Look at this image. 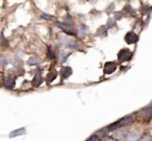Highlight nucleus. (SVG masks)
Instances as JSON below:
<instances>
[{
	"label": "nucleus",
	"instance_id": "obj_7",
	"mask_svg": "<svg viewBox=\"0 0 152 141\" xmlns=\"http://www.w3.org/2000/svg\"><path fill=\"white\" fill-rule=\"evenodd\" d=\"M137 138H139V134H137V132H134V133L132 132V133H130V134H129L127 140H128V141H135Z\"/></svg>",
	"mask_w": 152,
	"mask_h": 141
},
{
	"label": "nucleus",
	"instance_id": "obj_11",
	"mask_svg": "<svg viewBox=\"0 0 152 141\" xmlns=\"http://www.w3.org/2000/svg\"><path fill=\"white\" fill-rule=\"evenodd\" d=\"M87 141H99V137H98L97 135H93V136L90 137Z\"/></svg>",
	"mask_w": 152,
	"mask_h": 141
},
{
	"label": "nucleus",
	"instance_id": "obj_9",
	"mask_svg": "<svg viewBox=\"0 0 152 141\" xmlns=\"http://www.w3.org/2000/svg\"><path fill=\"white\" fill-rule=\"evenodd\" d=\"M23 133H25V130H24V128H20V130H18V131H14V132H12V134L10 135V136L14 137V136H16V135H21V134H23Z\"/></svg>",
	"mask_w": 152,
	"mask_h": 141
},
{
	"label": "nucleus",
	"instance_id": "obj_3",
	"mask_svg": "<svg viewBox=\"0 0 152 141\" xmlns=\"http://www.w3.org/2000/svg\"><path fill=\"white\" fill-rule=\"evenodd\" d=\"M116 69H117V65L114 62H107V63H105V65H104L103 71L105 74H110L116 71Z\"/></svg>",
	"mask_w": 152,
	"mask_h": 141
},
{
	"label": "nucleus",
	"instance_id": "obj_8",
	"mask_svg": "<svg viewBox=\"0 0 152 141\" xmlns=\"http://www.w3.org/2000/svg\"><path fill=\"white\" fill-rule=\"evenodd\" d=\"M42 83V78H41V76H40V74H37L36 75V78H34V86H39V85Z\"/></svg>",
	"mask_w": 152,
	"mask_h": 141
},
{
	"label": "nucleus",
	"instance_id": "obj_4",
	"mask_svg": "<svg viewBox=\"0 0 152 141\" xmlns=\"http://www.w3.org/2000/svg\"><path fill=\"white\" fill-rule=\"evenodd\" d=\"M125 40H126V42L128 43V44H133V43L137 42V40H139V37H137L134 32H127L126 36H125Z\"/></svg>",
	"mask_w": 152,
	"mask_h": 141
},
{
	"label": "nucleus",
	"instance_id": "obj_5",
	"mask_svg": "<svg viewBox=\"0 0 152 141\" xmlns=\"http://www.w3.org/2000/svg\"><path fill=\"white\" fill-rule=\"evenodd\" d=\"M4 85H5V87H7V88H9V89L13 88V87L15 86V80L10 76V78H7V80H4Z\"/></svg>",
	"mask_w": 152,
	"mask_h": 141
},
{
	"label": "nucleus",
	"instance_id": "obj_2",
	"mask_svg": "<svg viewBox=\"0 0 152 141\" xmlns=\"http://www.w3.org/2000/svg\"><path fill=\"white\" fill-rule=\"evenodd\" d=\"M118 59L120 62L128 61V60L131 59V52L128 49H122V50L118 53Z\"/></svg>",
	"mask_w": 152,
	"mask_h": 141
},
{
	"label": "nucleus",
	"instance_id": "obj_12",
	"mask_svg": "<svg viewBox=\"0 0 152 141\" xmlns=\"http://www.w3.org/2000/svg\"><path fill=\"white\" fill-rule=\"evenodd\" d=\"M55 76H56V75H55V74H53V73H52V75H51V76H50V74H49L48 78H47V82H50L51 83L55 78Z\"/></svg>",
	"mask_w": 152,
	"mask_h": 141
},
{
	"label": "nucleus",
	"instance_id": "obj_1",
	"mask_svg": "<svg viewBox=\"0 0 152 141\" xmlns=\"http://www.w3.org/2000/svg\"><path fill=\"white\" fill-rule=\"evenodd\" d=\"M131 122V118L130 117H125L123 118V119L119 120L118 122H115V123H113L112 125L108 128V130H115V128H120V126L122 125H127V124H129Z\"/></svg>",
	"mask_w": 152,
	"mask_h": 141
},
{
	"label": "nucleus",
	"instance_id": "obj_14",
	"mask_svg": "<svg viewBox=\"0 0 152 141\" xmlns=\"http://www.w3.org/2000/svg\"><path fill=\"white\" fill-rule=\"evenodd\" d=\"M42 17L45 19H51V17H49V15H46V14H42Z\"/></svg>",
	"mask_w": 152,
	"mask_h": 141
},
{
	"label": "nucleus",
	"instance_id": "obj_16",
	"mask_svg": "<svg viewBox=\"0 0 152 141\" xmlns=\"http://www.w3.org/2000/svg\"><path fill=\"white\" fill-rule=\"evenodd\" d=\"M104 141H116V140H114V139H106V140H104Z\"/></svg>",
	"mask_w": 152,
	"mask_h": 141
},
{
	"label": "nucleus",
	"instance_id": "obj_15",
	"mask_svg": "<svg viewBox=\"0 0 152 141\" xmlns=\"http://www.w3.org/2000/svg\"><path fill=\"white\" fill-rule=\"evenodd\" d=\"M150 140H151V139H150V137L146 136V137H144L143 140H142V141H150Z\"/></svg>",
	"mask_w": 152,
	"mask_h": 141
},
{
	"label": "nucleus",
	"instance_id": "obj_6",
	"mask_svg": "<svg viewBox=\"0 0 152 141\" xmlns=\"http://www.w3.org/2000/svg\"><path fill=\"white\" fill-rule=\"evenodd\" d=\"M61 74H63V78H68L72 74V69L70 67L64 68V70H63V72H61Z\"/></svg>",
	"mask_w": 152,
	"mask_h": 141
},
{
	"label": "nucleus",
	"instance_id": "obj_10",
	"mask_svg": "<svg viewBox=\"0 0 152 141\" xmlns=\"http://www.w3.org/2000/svg\"><path fill=\"white\" fill-rule=\"evenodd\" d=\"M144 113H145L146 116H152V107L146 108L145 111H144Z\"/></svg>",
	"mask_w": 152,
	"mask_h": 141
},
{
	"label": "nucleus",
	"instance_id": "obj_13",
	"mask_svg": "<svg viewBox=\"0 0 152 141\" xmlns=\"http://www.w3.org/2000/svg\"><path fill=\"white\" fill-rule=\"evenodd\" d=\"M85 30H86V26H83V25L78 26V32H80V34H85Z\"/></svg>",
	"mask_w": 152,
	"mask_h": 141
}]
</instances>
